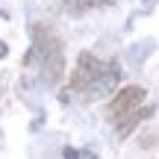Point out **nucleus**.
<instances>
[{"label": "nucleus", "instance_id": "1", "mask_svg": "<svg viewBox=\"0 0 159 159\" xmlns=\"http://www.w3.org/2000/svg\"><path fill=\"white\" fill-rule=\"evenodd\" d=\"M106 68V62H100V59L94 56V53L83 50L77 56V65H74V74H71V83H68V91H77V94H85V89H89L91 83H94L97 77H100V71Z\"/></svg>", "mask_w": 159, "mask_h": 159}, {"label": "nucleus", "instance_id": "2", "mask_svg": "<svg viewBox=\"0 0 159 159\" xmlns=\"http://www.w3.org/2000/svg\"><path fill=\"white\" fill-rule=\"evenodd\" d=\"M144 94H148V91L142 89V85H124V89L118 91V94L112 97V100H109V118L112 121H118V118H124L127 112H133V109H139L144 103Z\"/></svg>", "mask_w": 159, "mask_h": 159}, {"label": "nucleus", "instance_id": "3", "mask_svg": "<svg viewBox=\"0 0 159 159\" xmlns=\"http://www.w3.org/2000/svg\"><path fill=\"white\" fill-rule=\"evenodd\" d=\"M118 83H121V71H118V65L115 62H106V68L100 71V77L94 80V83L85 89V100H100V97H106V94H112L115 89H118Z\"/></svg>", "mask_w": 159, "mask_h": 159}, {"label": "nucleus", "instance_id": "4", "mask_svg": "<svg viewBox=\"0 0 159 159\" xmlns=\"http://www.w3.org/2000/svg\"><path fill=\"white\" fill-rule=\"evenodd\" d=\"M150 115H153V106H144V103H142L139 109H133V112H127L124 118H118V121H115V130H118V139H127V136H130V133L136 130L139 124H142V121H148Z\"/></svg>", "mask_w": 159, "mask_h": 159}, {"label": "nucleus", "instance_id": "5", "mask_svg": "<svg viewBox=\"0 0 159 159\" xmlns=\"http://www.w3.org/2000/svg\"><path fill=\"white\" fill-rule=\"evenodd\" d=\"M39 68H41L44 83L56 85L59 80H62V71H65V56H62V50H56V53H50V56H44V59L39 62Z\"/></svg>", "mask_w": 159, "mask_h": 159}, {"label": "nucleus", "instance_id": "6", "mask_svg": "<svg viewBox=\"0 0 159 159\" xmlns=\"http://www.w3.org/2000/svg\"><path fill=\"white\" fill-rule=\"evenodd\" d=\"M112 0H65L71 12H89V9H100V6H109Z\"/></svg>", "mask_w": 159, "mask_h": 159}, {"label": "nucleus", "instance_id": "7", "mask_svg": "<svg viewBox=\"0 0 159 159\" xmlns=\"http://www.w3.org/2000/svg\"><path fill=\"white\" fill-rule=\"evenodd\" d=\"M62 156H65V159H77V156H80V150H74V148H65V150H62Z\"/></svg>", "mask_w": 159, "mask_h": 159}, {"label": "nucleus", "instance_id": "8", "mask_svg": "<svg viewBox=\"0 0 159 159\" xmlns=\"http://www.w3.org/2000/svg\"><path fill=\"white\" fill-rule=\"evenodd\" d=\"M77 159H97V156L91 153V150H80V156H77Z\"/></svg>", "mask_w": 159, "mask_h": 159}, {"label": "nucleus", "instance_id": "9", "mask_svg": "<svg viewBox=\"0 0 159 159\" xmlns=\"http://www.w3.org/2000/svg\"><path fill=\"white\" fill-rule=\"evenodd\" d=\"M6 53H9V47H6V41H0V59H3Z\"/></svg>", "mask_w": 159, "mask_h": 159}]
</instances>
